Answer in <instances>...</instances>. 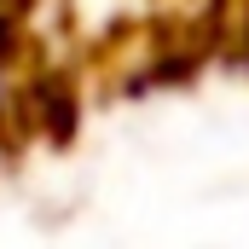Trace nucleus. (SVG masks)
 Returning a JSON list of instances; mask_svg holds the SVG:
<instances>
[{
    "mask_svg": "<svg viewBox=\"0 0 249 249\" xmlns=\"http://www.w3.org/2000/svg\"><path fill=\"white\" fill-rule=\"evenodd\" d=\"M0 116H6V12H0Z\"/></svg>",
    "mask_w": 249,
    "mask_h": 249,
    "instance_id": "1",
    "label": "nucleus"
}]
</instances>
